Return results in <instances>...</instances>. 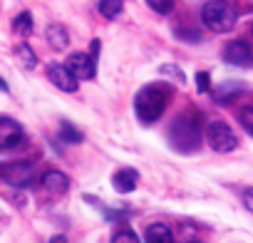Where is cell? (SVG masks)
<instances>
[{
  "mask_svg": "<svg viewBox=\"0 0 253 243\" xmlns=\"http://www.w3.org/2000/svg\"><path fill=\"white\" fill-rule=\"evenodd\" d=\"M169 99H171V87L169 84H162V82L147 84L137 92L134 112L144 124H152V122H157L164 114V109L169 107Z\"/></svg>",
  "mask_w": 253,
  "mask_h": 243,
  "instance_id": "obj_1",
  "label": "cell"
},
{
  "mask_svg": "<svg viewBox=\"0 0 253 243\" xmlns=\"http://www.w3.org/2000/svg\"><path fill=\"white\" fill-rule=\"evenodd\" d=\"M169 142L181 154H191L201 147V119L196 112H184L171 122Z\"/></svg>",
  "mask_w": 253,
  "mask_h": 243,
  "instance_id": "obj_2",
  "label": "cell"
},
{
  "mask_svg": "<svg viewBox=\"0 0 253 243\" xmlns=\"http://www.w3.org/2000/svg\"><path fill=\"white\" fill-rule=\"evenodd\" d=\"M201 20L211 33H231L236 28V10L226 0H209L201 8Z\"/></svg>",
  "mask_w": 253,
  "mask_h": 243,
  "instance_id": "obj_3",
  "label": "cell"
},
{
  "mask_svg": "<svg viewBox=\"0 0 253 243\" xmlns=\"http://www.w3.org/2000/svg\"><path fill=\"white\" fill-rule=\"evenodd\" d=\"M206 139H209L211 149L218 152V154H228V152H233L238 147V139H236L233 129L221 119L211 122V124L206 127Z\"/></svg>",
  "mask_w": 253,
  "mask_h": 243,
  "instance_id": "obj_4",
  "label": "cell"
},
{
  "mask_svg": "<svg viewBox=\"0 0 253 243\" xmlns=\"http://www.w3.org/2000/svg\"><path fill=\"white\" fill-rule=\"evenodd\" d=\"M35 166L30 162H8V164H0V179L8 181L10 186L25 189L35 181Z\"/></svg>",
  "mask_w": 253,
  "mask_h": 243,
  "instance_id": "obj_5",
  "label": "cell"
},
{
  "mask_svg": "<svg viewBox=\"0 0 253 243\" xmlns=\"http://www.w3.org/2000/svg\"><path fill=\"white\" fill-rule=\"evenodd\" d=\"M25 134L23 127L10 117H0V149H15L18 144H23Z\"/></svg>",
  "mask_w": 253,
  "mask_h": 243,
  "instance_id": "obj_6",
  "label": "cell"
},
{
  "mask_svg": "<svg viewBox=\"0 0 253 243\" xmlns=\"http://www.w3.org/2000/svg\"><path fill=\"white\" fill-rule=\"evenodd\" d=\"M65 67L70 70V75H72L75 80H92V77H94V60H92V55H87V52H75V55H70L67 62H65Z\"/></svg>",
  "mask_w": 253,
  "mask_h": 243,
  "instance_id": "obj_7",
  "label": "cell"
},
{
  "mask_svg": "<svg viewBox=\"0 0 253 243\" xmlns=\"http://www.w3.org/2000/svg\"><path fill=\"white\" fill-rule=\"evenodd\" d=\"M223 60L228 65H248L253 60V52H251V47H248L246 40H231L223 47Z\"/></svg>",
  "mask_w": 253,
  "mask_h": 243,
  "instance_id": "obj_8",
  "label": "cell"
},
{
  "mask_svg": "<svg viewBox=\"0 0 253 243\" xmlns=\"http://www.w3.org/2000/svg\"><path fill=\"white\" fill-rule=\"evenodd\" d=\"M47 80L62 92H75L77 89V80L70 75V70L65 65H57V62L47 65Z\"/></svg>",
  "mask_w": 253,
  "mask_h": 243,
  "instance_id": "obj_9",
  "label": "cell"
},
{
  "mask_svg": "<svg viewBox=\"0 0 253 243\" xmlns=\"http://www.w3.org/2000/svg\"><path fill=\"white\" fill-rule=\"evenodd\" d=\"M112 184H114V189H117L119 194H132V191L137 189V184H139V174H137V169L124 166V169H119V171L112 176Z\"/></svg>",
  "mask_w": 253,
  "mask_h": 243,
  "instance_id": "obj_10",
  "label": "cell"
},
{
  "mask_svg": "<svg viewBox=\"0 0 253 243\" xmlns=\"http://www.w3.org/2000/svg\"><path fill=\"white\" fill-rule=\"evenodd\" d=\"M40 184H42V189L47 194H55V196H62L70 189V179L62 171H45L42 179H40Z\"/></svg>",
  "mask_w": 253,
  "mask_h": 243,
  "instance_id": "obj_11",
  "label": "cell"
},
{
  "mask_svg": "<svg viewBox=\"0 0 253 243\" xmlns=\"http://www.w3.org/2000/svg\"><path fill=\"white\" fill-rule=\"evenodd\" d=\"M144 238H147V243H174V233H171V228L164 226V223H152V226L147 228Z\"/></svg>",
  "mask_w": 253,
  "mask_h": 243,
  "instance_id": "obj_12",
  "label": "cell"
},
{
  "mask_svg": "<svg viewBox=\"0 0 253 243\" xmlns=\"http://www.w3.org/2000/svg\"><path fill=\"white\" fill-rule=\"evenodd\" d=\"M45 38H47L50 47H55V50H65L70 45V35H67V30L62 25H50L45 30Z\"/></svg>",
  "mask_w": 253,
  "mask_h": 243,
  "instance_id": "obj_13",
  "label": "cell"
},
{
  "mask_svg": "<svg viewBox=\"0 0 253 243\" xmlns=\"http://www.w3.org/2000/svg\"><path fill=\"white\" fill-rule=\"evenodd\" d=\"M241 92H243V84H241V82H223L221 87H216V92H213V99L223 104V102H231V99H236Z\"/></svg>",
  "mask_w": 253,
  "mask_h": 243,
  "instance_id": "obj_14",
  "label": "cell"
},
{
  "mask_svg": "<svg viewBox=\"0 0 253 243\" xmlns=\"http://www.w3.org/2000/svg\"><path fill=\"white\" fill-rule=\"evenodd\" d=\"M15 57H18V62H20L25 70H33V67L38 65V55H35V52H33V47H30V45H25V42L15 47Z\"/></svg>",
  "mask_w": 253,
  "mask_h": 243,
  "instance_id": "obj_15",
  "label": "cell"
},
{
  "mask_svg": "<svg viewBox=\"0 0 253 243\" xmlns=\"http://www.w3.org/2000/svg\"><path fill=\"white\" fill-rule=\"evenodd\" d=\"M13 30H15L18 35L28 38V35L33 33V15H30V13H20V15L13 20Z\"/></svg>",
  "mask_w": 253,
  "mask_h": 243,
  "instance_id": "obj_16",
  "label": "cell"
},
{
  "mask_svg": "<svg viewBox=\"0 0 253 243\" xmlns=\"http://www.w3.org/2000/svg\"><path fill=\"white\" fill-rule=\"evenodd\" d=\"M122 8H124L122 0H99V13H102L107 20L117 18V15L122 13Z\"/></svg>",
  "mask_w": 253,
  "mask_h": 243,
  "instance_id": "obj_17",
  "label": "cell"
},
{
  "mask_svg": "<svg viewBox=\"0 0 253 243\" xmlns=\"http://www.w3.org/2000/svg\"><path fill=\"white\" fill-rule=\"evenodd\" d=\"M60 139L67 142V144H77V142H82V132L77 127H72L70 122H62L60 124Z\"/></svg>",
  "mask_w": 253,
  "mask_h": 243,
  "instance_id": "obj_18",
  "label": "cell"
},
{
  "mask_svg": "<svg viewBox=\"0 0 253 243\" xmlns=\"http://www.w3.org/2000/svg\"><path fill=\"white\" fill-rule=\"evenodd\" d=\"M112 243H142V241H139V236L132 228H122V231H117L112 236Z\"/></svg>",
  "mask_w": 253,
  "mask_h": 243,
  "instance_id": "obj_19",
  "label": "cell"
},
{
  "mask_svg": "<svg viewBox=\"0 0 253 243\" xmlns=\"http://www.w3.org/2000/svg\"><path fill=\"white\" fill-rule=\"evenodd\" d=\"M147 5L159 15H169L174 10V0H147Z\"/></svg>",
  "mask_w": 253,
  "mask_h": 243,
  "instance_id": "obj_20",
  "label": "cell"
},
{
  "mask_svg": "<svg viewBox=\"0 0 253 243\" xmlns=\"http://www.w3.org/2000/svg\"><path fill=\"white\" fill-rule=\"evenodd\" d=\"M238 122H241V127H243L248 134H253V107H243V109L238 112Z\"/></svg>",
  "mask_w": 253,
  "mask_h": 243,
  "instance_id": "obj_21",
  "label": "cell"
},
{
  "mask_svg": "<svg viewBox=\"0 0 253 243\" xmlns=\"http://www.w3.org/2000/svg\"><path fill=\"white\" fill-rule=\"evenodd\" d=\"M196 87H199V92H209V89H211V77H209V72H196Z\"/></svg>",
  "mask_w": 253,
  "mask_h": 243,
  "instance_id": "obj_22",
  "label": "cell"
},
{
  "mask_svg": "<svg viewBox=\"0 0 253 243\" xmlns=\"http://www.w3.org/2000/svg\"><path fill=\"white\" fill-rule=\"evenodd\" d=\"M162 72H164V75H171V77H176L179 82H184V75H181V70H179V67H171V65H164V67H162Z\"/></svg>",
  "mask_w": 253,
  "mask_h": 243,
  "instance_id": "obj_23",
  "label": "cell"
},
{
  "mask_svg": "<svg viewBox=\"0 0 253 243\" xmlns=\"http://www.w3.org/2000/svg\"><path fill=\"white\" fill-rule=\"evenodd\" d=\"M243 206H246V208H248V211L253 213V186L243 191Z\"/></svg>",
  "mask_w": 253,
  "mask_h": 243,
  "instance_id": "obj_24",
  "label": "cell"
},
{
  "mask_svg": "<svg viewBox=\"0 0 253 243\" xmlns=\"http://www.w3.org/2000/svg\"><path fill=\"white\" fill-rule=\"evenodd\" d=\"M50 243H67V238H65V236H52Z\"/></svg>",
  "mask_w": 253,
  "mask_h": 243,
  "instance_id": "obj_25",
  "label": "cell"
},
{
  "mask_svg": "<svg viewBox=\"0 0 253 243\" xmlns=\"http://www.w3.org/2000/svg\"><path fill=\"white\" fill-rule=\"evenodd\" d=\"M0 92H8V84H5V80L0 77Z\"/></svg>",
  "mask_w": 253,
  "mask_h": 243,
  "instance_id": "obj_26",
  "label": "cell"
},
{
  "mask_svg": "<svg viewBox=\"0 0 253 243\" xmlns=\"http://www.w3.org/2000/svg\"><path fill=\"white\" fill-rule=\"evenodd\" d=\"M248 8H253V0H248Z\"/></svg>",
  "mask_w": 253,
  "mask_h": 243,
  "instance_id": "obj_27",
  "label": "cell"
},
{
  "mask_svg": "<svg viewBox=\"0 0 253 243\" xmlns=\"http://www.w3.org/2000/svg\"><path fill=\"white\" fill-rule=\"evenodd\" d=\"M194 243H196V241H194Z\"/></svg>",
  "mask_w": 253,
  "mask_h": 243,
  "instance_id": "obj_28",
  "label": "cell"
},
{
  "mask_svg": "<svg viewBox=\"0 0 253 243\" xmlns=\"http://www.w3.org/2000/svg\"><path fill=\"white\" fill-rule=\"evenodd\" d=\"M251 33H253V30H251Z\"/></svg>",
  "mask_w": 253,
  "mask_h": 243,
  "instance_id": "obj_29",
  "label": "cell"
}]
</instances>
